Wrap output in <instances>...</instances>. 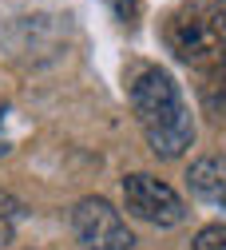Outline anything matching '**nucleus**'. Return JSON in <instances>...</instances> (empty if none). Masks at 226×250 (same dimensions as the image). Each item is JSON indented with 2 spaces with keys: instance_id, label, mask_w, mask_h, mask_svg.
<instances>
[{
  "instance_id": "1",
  "label": "nucleus",
  "mask_w": 226,
  "mask_h": 250,
  "mask_svg": "<svg viewBox=\"0 0 226 250\" xmlns=\"http://www.w3.org/2000/svg\"><path fill=\"white\" fill-rule=\"evenodd\" d=\"M131 107L147 135V147L159 159H179L195 139V119L183 100L175 76L159 64H139L131 72Z\"/></svg>"
},
{
  "instance_id": "2",
  "label": "nucleus",
  "mask_w": 226,
  "mask_h": 250,
  "mask_svg": "<svg viewBox=\"0 0 226 250\" xmlns=\"http://www.w3.org/2000/svg\"><path fill=\"white\" fill-rule=\"evenodd\" d=\"M163 40L183 64L199 72L226 68V12L210 0H190L175 8L163 24Z\"/></svg>"
},
{
  "instance_id": "3",
  "label": "nucleus",
  "mask_w": 226,
  "mask_h": 250,
  "mask_svg": "<svg viewBox=\"0 0 226 250\" xmlns=\"http://www.w3.org/2000/svg\"><path fill=\"white\" fill-rule=\"evenodd\" d=\"M72 230L87 250H131L135 246L123 214L107 199H80L72 210Z\"/></svg>"
},
{
  "instance_id": "4",
  "label": "nucleus",
  "mask_w": 226,
  "mask_h": 250,
  "mask_svg": "<svg viewBox=\"0 0 226 250\" xmlns=\"http://www.w3.org/2000/svg\"><path fill=\"white\" fill-rule=\"evenodd\" d=\"M123 207L151 227H179L186 218L183 199L155 175H127L123 179Z\"/></svg>"
},
{
  "instance_id": "5",
  "label": "nucleus",
  "mask_w": 226,
  "mask_h": 250,
  "mask_svg": "<svg viewBox=\"0 0 226 250\" xmlns=\"http://www.w3.org/2000/svg\"><path fill=\"white\" fill-rule=\"evenodd\" d=\"M186 183H190V195L199 203L226 210V155H206V159H199L190 167Z\"/></svg>"
},
{
  "instance_id": "6",
  "label": "nucleus",
  "mask_w": 226,
  "mask_h": 250,
  "mask_svg": "<svg viewBox=\"0 0 226 250\" xmlns=\"http://www.w3.org/2000/svg\"><path fill=\"white\" fill-rule=\"evenodd\" d=\"M195 250H226V223L203 227V230L195 234Z\"/></svg>"
},
{
  "instance_id": "7",
  "label": "nucleus",
  "mask_w": 226,
  "mask_h": 250,
  "mask_svg": "<svg viewBox=\"0 0 226 250\" xmlns=\"http://www.w3.org/2000/svg\"><path fill=\"white\" fill-rule=\"evenodd\" d=\"M0 119H4V104H0Z\"/></svg>"
}]
</instances>
